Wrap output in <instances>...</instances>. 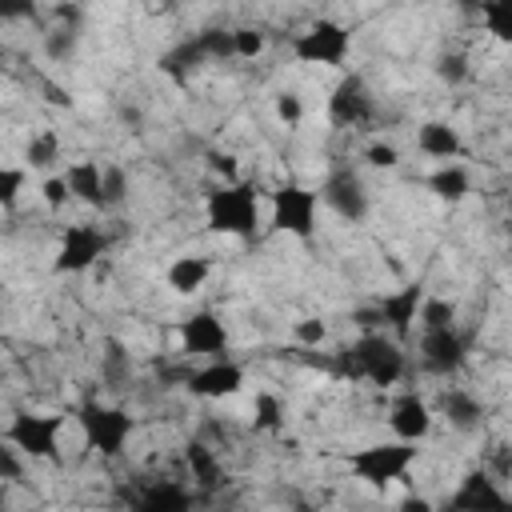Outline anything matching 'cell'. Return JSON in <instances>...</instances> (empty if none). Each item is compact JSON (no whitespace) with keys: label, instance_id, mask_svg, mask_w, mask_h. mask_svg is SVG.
<instances>
[{"label":"cell","instance_id":"6da1fadb","mask_svg":"<svg viewBox=\"0 0 512 512\" xmlns=\"http://www.w3.org/2000/svg\"><path fill=\"white\" fill-rule=\"evenodd\" d=\"M328 368L336 376H344V380H368L376 388H388V384H396L404 376V352L392 340H384L376 332H364L360 340L344 344L328 360Z\"/></svg>","mask_w":512,"mask_h":512},{"label":"cell","instance_id":"7a4b0ae2","mask_svg":"<svg viewBox=\"0 0 512 512\" xmlns=\"http://www.w3.org/2000/svg\"><path fill=\"white\" fill-rule=\"evenodd\" d=\"M204 216L212 232L236 236V240H252L256 224H260V192L252 180H224L220 188L208 192L204 200Z\"/></svg>","mask_w":512,"mask_h":512},{"label":"cell","instance_id":"3957f363","mask_svg":"<svg viewBox=\"0 0 512 512\" xmlns=\"http://www.w3.org/2000/svg\"><path fill=\"white\" fill-rule=\"evenodd\" d=\"M76 424H80V432H84V444L96 448L104 460H116V456L128 448L132 428H136V420L128 416V408L104 404V400H84V404L76 408Z\"/></svg>","mask_w":512,"mask_h":512},{"label":"cell","instance_id":"277c9868","mask_svg":"<svg viewBox=\"0 0 512 512\" xmlns=\"http://www.w3.org/2000/svg\"><path fill=\"white\" fill-rule=\"evenodd\" d=\"M416 456H420V448H416V440H380V444H364V448H356L352 456H348V468H352V476L356 480H364V484H372V488H388L392 480H400L412 464H416Z\"/></svg>","mask_w":512,"mask_h":512},{"label":"cell","instance_id":"5b68a950","mask_svg":"<svg viewBox=\"0 0 512 512\" xmlns=\"http://www.w3.org/2000/svg\"><path fill=\"white\" fill-rule=\"evenodd\" d=\"M60 436H64V416L60 412H16L4 428V440L16 444L32 460H56L60 456Z\"/></svg>","mask_w":512,"mask_h":512},{"label":"cell","instance_id":"8992f818","mask_svg":"<svg viewBox=\"0 0 512 512\" xmlns=\"http://www.w3.org/2000/svg\"><path fill=\"white\" fill-rule=\"evenodd\" d=\"M352 52V32L340 20H316L292 40V56L300 64H320V68H340Z\"/></svg>","mask_w":512,"mask_h":512},{"label":"cell","instance_id":"52a82bcc","mask_svg":"<svg viewBox=\"0 0 512 512\" xmlns=\"http://www.w3.org/2000/svg\"><path fill=\"white\" fill-rule=\"evenodd\" d=\"M316 212H320V192L304 188V184H280L272 192V228L288 232L296 240H312L316 236Z\"/></svg>","mask_w":512,"mask_h":512},{"label":"cell","instance_id":"ba28073f","mask_svg":"<svg viewBox=\"0 0 512 512\" xmlns=\"http://www.w3.org/2000/svg\"><path fill=\"white\" fill-rule=\"evenodd\" d=\"M320 204H328L340 220L360 224V220L368 216V188H364L360 172H356V168H348V164L332 168V172H328V180L320 184Z\"/></svg>","mask_w":512,"mask_h":512},{"label":"cell","instance_id":"9c48e42d","mask_svg":"<svg viewBox=\"0 0 512 512\" xmlns=\"http://www.w3.org/2000/svg\"><path fill=\"white\" fill-rule=\"evenodd\" d=\"M104 252H108V236H104L96 224H68L64 236H60V248H56V272L80 276V272H88Z\"/></svg>","mask_w":512,"mask_h":512},{"label":"cell","instance_id":"30bf717a","mask_svg":"<svg viewBox=\"0 0 512 512\" xmlns=\"http://www.w3.org/2000/svg\"><path fill=\"white\" fill-rule=\"evenodd\" d=\"M328 116L340 128H360V124H368L376 116V100H372L364 76H356V72L340 76V84L328 96Z\"/></svg>","mask_w":512,"mask_h":512},{"label":"cell","instance_id":"8fae6325","mask_svg":"<svg viewBox=\"0 0 512 512\" xmlns=\"http://www.w3.org/2000/svg\"><path fill=\"white\" fill-rule=\"evenodd\" d=\"M464 356H468V340L456 332V324L452 328H424V336H420V364H424V372L452 376V372H460Z\"/></svg>","mask_w":512,"mask_h":512},{"label":"cell","instance_id":"7c38bea8","mask_svg":"<svg viewBox=\"0 0 512 512\" xmlns=\"http://www.w3.org/2000/svg\"><path fill=\"white\" fill-rule=\"evenodd\" d=\"M180 348H184V356H208V360L224 356L228 352V328H224V320L212 308L192 312L188 320H180Z\"/></svg>","mask_w":512,"mask_h":512},{"label":"cell","instance_id":"4fadbf2b","mask_svg":"<svg viewBox=\"0 0 512 512\" xmlns=\"http://www.w3.org/2000/svg\"><path fill=\"white\" fill-rule=\"evenodd\" d=\"M184 388L192 396H200V400H224V396H236L244 388V368L232 364V360H224V356H216L204 368H192L188 380H184Z\"/></svg>","mask_w":512,"mask_h":512},{"label":"cell","instance_id":"5bb4252c","mask_svg":"<svg viewBox=\"0 0 512 512\" xmlns=\"http://www.w3.org/2000/svg\"><path fill=\"white\" fill-rule=\"evenodd\" d=\"M420 304H424V284L412 280V284L388 292V296L376 304V316H380V324H388L396 336H408L412 324L420 320Z\"/></svg>","mask_w":512,"mask_h":512},{"label":"cell","instance_id":"9a60e30c","mask_svg":"<svg viewBox=\"0 0 512 512\" xmlns=\"http://www.w3.org/2000/svg\"><path fill=\"white\" fill-rule=\"evenodd\" d=\"M388 428L400 436V440H424L428 432H432V408L416 396V392H404V396H396V404H392V412H388Z\"/></svg>","mask_w":512,"mask_h":512},{"label":"cell","instance_id":"2e32d148","mask_svg":"<svg viewBox=\"0 0 512 512\" xmlns=\"http://www.w3.org/2000/svg\"><path fill=\"white\" fill-rule=\"evenodd\" d=\"M448 508H464V512H484V508H508V496L484 476V472H468L456 488V496L448 500Z\"/></svg>","mask_w":512,"mask_h":512},{"label":"cell","instance_id":"e0dca14e","mask_svg":"<svg viewBox=\"0 0 512 512\" xmlns=\"http://www.w3.org/2000/svg\"><path fill=\"white\" fill-rule=\"evenodd\" d=\"M440 412H444V420H448L452 428H460V432H476V428L484 424V404H480L472 392H464V388L440 392Z\"/></svg>","mask_w":512,"mask_h":512},{"label":"cell","instance_id":"ac0fdd59","mask_svg":"<svg viewBox=\"0 0 512 512\" xmlns=\"http://www.w3.org/2000/svg\"><path fill=\"white\" fill-rule=\"evenodd\" d=\"M132 504L140 512H188L192 508V492L172 484V480H152L140 496H132Z\"/></svg>","mask_w":512,"mask_h":512},{"label":"cell","instance_id":"d6986e66","mask_svg":"<svg viewBox=\"0 0 512 512\" xmlns=\"http://www.w3.org/2000/svg\"><path fill=\"white\" fill-rule=\"evenodd\" d=\"M416 148L424 152V156H432V160H452V156H460V132L452 128V124H444V120H424L420 128H416Z\"/></svg>","mask_w":512,"mask_h":512},{"label":"cell","instance_id":"ffe728a7","mask_svg":"<svg viewBox=\"0 0 512 512\" xmlns=\"http://www.w3.org/2000/svg\"><path fill=\"white\" fill-rule=\"evenodd\" d=\"M64 176H68V188L80 204L104 208V168L96 160H76V164H68Z\"/></svg>","mask_w":512,"mask_h":512},{"label":"cell","instance_id":"44dd1931","mask_svg":"<svg viewBox=\"0 0 512 512\" xmlns=\"http://www.w3.org/2000/svg\"><path fill=\"white\" fill-rule=\"evenodd\" d=\"M208 276H212V260L208 256H176L172 264H168V288L176 292V296H192V292H200L204 284H208Z\"/></svg>","mask_w":512,"mask_h":512},{"label":"cell","instance_id":"7402d4cb","mask_svg":"<svg viewBox=\"0 0 512 512\" xmlns=\"http://www.w3.org/2000/svg\"><path fill=\"white\" fill-rule=\"evenodd\" d=\"M184 460H188V468H192V480H196L204 492H212V488L224 484V468H220V460H216V452H212L208 444L192 440V444L184 448Z\"/></svg>","mask_w":512,"mask_h":512},{"label":"cell","instance_id":"603a6c76","mask_svg":"<svg viewBox=\"0 0 512 512\" xmlns=\"http://www.w3.org/2000/svg\"><path fill=\"white\" fill-rule=\"evenodd\" d=\"M204 60H208V56H204L200 40L192 36V40H184V44H176L172 52H164V56H160V72H168L176 84H184V80H188Z\"/></svg>","mask_w":512,"mask_h":512},{"label":"cell","instance_id":"cb8c5ba5","mask_svg":"<svg viewBox=\"0 0 512 512\" xmlns=\"http://www.w3.org/2000/svg\"><path fill=\"white\" fill-rule=\"evenodd\" d=\"M428 192L440 196V200H448V204H460V200L472 192V180H468V172H464L460 164H440V168L428 176Z\"/></svg>","mask_w":512,"mask_h":512},{"label":"cell","instance_id":"d4e9b609","mask_svg":"<svg viewBox=\"0 0 512 512\" xmlns=\"http://www.w3.org/2000/svg\"><path fill=\"white\" fill-rule=\"evenodd\" d=\"M480 20L496 44H512V0H480Z\"/></svg>","mask_w":512,"mask_h":512},{"label":"cell","instance_id":"484cf974","mask_svg":"<svg viewBox=\"0 0 512 512\" xmlns=\"http://www.w3.org/2000/svg\"><path fill=\"white\" fill-rule=\"evenodd\" d=\"M56 160H60V140H56V132H40V136H32V140L24 144V164H28V168L44 172V168H52Z\"/></svg>","mask_w":512,"mask_h":512},{"label":"cell","instance_id":"4316f807","mask_svg":"<svg viewBox=\"0 0 512 512\" xmlns=\"http://www.w3.org/2000/svg\"><path fill=\"white\" fill-rule=\"evenodd\" d=\"M196 40H200V48H204L208 60H228V56H236L232 28H200Z\"/></svg>","mask_w":512,"mask_h":512},{"label":"cell","instance_id":"83f0119b","mask_svg":"<svg viewBox=\"0 0 512 512\" xmlns=\"http://www.w3.org/2000/svg\"><path fill=\"white\" fill-rule=\"evenodd\" d=\"M280 424H284V408H280V400H276L272 392H260L256 404H252V428H256V432H276Z\"/></svg>","mask_w":512,"mask_h":512},{"label":"cell","instance_id":"f1b7e54d","mask_svg":"<svg viewBox=\"0 0 512 512\" xmlns=\"http://www.w3.org/2000/svg\"><path fill=\"white\" fill-rule=\"evenodd\" d=\"M420 324L424 328H452L456 324V304L440 300V296H424L420 304Z\"/></svg>","mask_w":512,"mask_h":512},{"label":"cell","instance_id":"f546056e","mask_svg":"<svg viewBox=\"0 0 512 512\" xmlns=\"http://www.w3.org/2000/svg\"><path fill=\"white\" fill-rule=\"evenodd\" d=\"M232 40H236V60H256L264 52V32L252 28V24L232 28Z\"/></svg>","mask_w":512,"mask_h":512},{"label":"cell","instance_id":"4dcf8cb0","mask_svg":"<svg viewBox=\"0 0 512 512\" xmlns=\"http://www.w3.org/2000/svg\"><path fill=\"white\" fill-rule=\"evenodd\" d=\"M124 200H128V172L116 168V164H108L104 168V208H116Z\"/></svg>","mask_w":512,"mask_h":512},{"label":"cell","instance_id":"1f68e13d","mask_svg":"<svg viewBox=\"0 0 512 512\" xmlns=\"http://www.w3.org/2000/svg\"><path fill=\"white\" fill-rule=\"evenodd\" d=\"M40 200H44L48 212H60L68 200H76L72 188H68V176H48V180L40 184Z\"/></svg>","mask_w":512,"mask_h":512},{"label":"cell","instance_id":"d6a6232c","mask_svg":"<svg viewBox=\"0 0 512 512\" xmlns=\"http://www.w3.org/2000/svg\"><path fill=\"white\" fill-rule=\"evenodd\" d=\"M72 48H76V28H72V24H60V28H52V32H48V40H44V52H48L52 60H64V56H72Z\"/></svg>","mask_w":512,"mask_h":512},{"label":"cell","instance_id":"836d02e7","mask_svg":"<svg viewBox=\"0 0 512 512\" xmlns=\"http://www.w3.org/2000/svg\"><path fill=\"white\" fill-rule=\"evenodd\" d=\"M436 76H440L444 84H464V80H468V56L444 52V56L436 60Z\"/></svg>","mask_w":512,"mask_h":512},{"label":"cell","instance_id":"e575fe53","mask_svg":"<svg viewBox=\"0 0 512 512\" xmlns=\"http://www.w3.org/2000/svg\"><path fill=\"white\" fill-rule=\"evenodd\" d=\"M276 120L288 124V128H296V124L304 120V100H300L296 92H280V96H276Z\"/></svg>","mask_w":512,"mask_h":512},{"label":"cell","instance_id":"d590c367","mask_svg":"<svg viewBox=\"0 0 512 512\" xmlns=\"http://www.w3.org/2000/svg\"><path fill=\"white\" fill-rule=\"evenodd\" d=\"M20 188H24V168H0V204L4 208H16Z\"/></svg>","mask_w":512,"mask_h":512},{"label":"cell","instance_id":"8d00e7d4","mask_svg":"<svg viewBox=\"0 0 512 512\" xmlns=\"http://www.w3.org/2000/svg\"><path fill=\"white\" fill-rule=\"evenodd\" d=\"M324 336H328V324H324V320H316V316L296 320V340H300L304 348H320V344H324Z\"/></svg>","mask_w":512,"mask_h":512},{"label":"cell","instance_id":"74e56055","mask_svg":"<svg viewBox=\"0 0 512 512\" xmlns=\"http://www.w3.org/2000/svg\"><path fill=\"white\" fill-rule=\"evenodd\" d=\"M364 160H368L372 168H396V164H400V152H396V144H384V140H376V144H368Z\"/></svg>","mask_w":512,"mask_h":512},{"label":"cell","instance_id":"f35d334b","mask_svg":"<svg viewBox=\"0 0 512 512\" xmlns=\"http://www.w3.org/2000/svg\"><path fill=\"white\" fill-rule=\"evenodd\" d=\"M16 452H20V448L4 440V448H0V480H8V484H12V480H20V472H24Z\"/></svg>","mask_w":512,"mask_h":512},{"label":"cell","instance_id":"ab89813d","mask_svg":"<svg viewBox=\"0 0 512 512\" xmlns=\"http://www.w3.org/2000/svg\"><path fill=\"white\" fill-rule=\"evenodd\" d=\"M36 12V0H0V20H28Z\"/></svg>","mask_w":512,"mask_h":512},{"label":"cell","instance_id":"60d3db41","mask_svg":"<svg viewBox=\"0 0 512 512\" xmlns=\"http://www.w3.org/2000/svg\"><path fill=\"white\" fill-rule=\"evenodd\" d=\"M208 168H212L216 176H224V180H236V156H232V152H212V156H208Z\"/></svg>","mask_w":512,"mask_h":512},{"label":"cell","instance_id":"b9f144b4","mask_svg":"<svg viewBox=\"0 0 512 512\" xmlns=\"http://www.w3.org/2000/svg\"><path fill=\"white\" fill-rule=\"evenodd\" d=\"M404 508H416V512H424V508H432V504H428V500H420V496H408V500H404Z\"/></svg>","mask_w":512,"mask_h":512},{"label":"cell","instance_id":"7bdbcfd3","mask_svg":"<svg viewBox=\"0 0 512 512\" xmlns=\"http://www.w3.org/2000/svg\"><path fill=\"white\" fill-rule=\"evenodd\" d=\"M508 208H512V196H508Z\"/></svg>","mask_w":512,"mask_h":512}]
</instances>
